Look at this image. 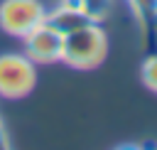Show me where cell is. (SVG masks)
<instances>
[{"instance_id": "4", "label": "cell", "mask_w": 157, "mask_h": 150, "mask_svg": "<svg viewBox=\"0 0 157 150\" xmlns=\"http://www.w3.org/2000/svg\"><path fill=\"white\" fill-rule=\"evenodd\" d=\"M61 39L64 34L56 32L52 25L42 22L34 30H29L22 42H25V54L34 64H54L61 61Z\"/></svg>"}, {"instance_id": "1", "label": "cell", "mask_w": 157, "mask_h": 150, "mask_svg": "<svg viewBox=\"0 0 157 150\" xmlns=\"http://www.w3.org/2000/svg\"><path fill=\"white\" fill-rule=\"evenodd\" d=\"M108 54V37L101 22H88L64 34L61 61L71 69H96Z\"/></svg>"}, {"instance_id": "9", "label": "cell", "mask_w": 157, "mask_h": 150, "mask_svg": "<svg viewBox=\"0 0 157 150\" xmlns=\"http://www.w3.org/2000/svg\"><path fill=\"white\" fill-rule=\"evenodd\" d=\"M10 143H7V138H5V128H2V123H0V148H7Z\"/></svg>"}, {"instance_id": "5", "label": "cell", "mask_w": 157, "mask_h": 150, "mask_svg": "<svg viewBox=\"0 0 157 150\" xmlns=\"http://www.w3.org/2000/svg\"><path fill=\"white\" fill-rule=\"evenodd\" d=\"M44 22H47V25H52L56 32L66 34V32H71V30H76V27H83V25H88V22H96V20H93L86 10H81V7L56 5V7L47 10Z\"/></svg>"}, {"instance_id": "7", "label": "cell", "mask_w": 157, "mask_h": 150, "mask_svg": "<svg viewBox=\"0 0 157 150\" xmlns=\"http://www.w3.org/2000/svg\"><path fill=\"white\" fill-rule=\"evenodd\" d=\"M78 2H81V7H83L96 22H103L105 15H108V10H110V2H113V0H78Z\"/></svg>"}, {"instance_id": "8", "label": "cell", "mask_w": 157, "mask_h": 150, "mask_svg": "<svg viewBox=\"0 0 157 150\" xmlns=\"http://www.w3.org/2000/svg\"><path fill=\"white\" fill-rule=\"evenodd\" d=\"M125 2L130 5V10L135 12V17H137V20H142L147 12L157 15V2H155V0H125Z\"/></svg>"}, {"instance_id": "3", "label": "cell", "mask_w": 157, "mask_h": 150, "mask_svg": "<svg viewBox=\"0 0 157 150\" xmlns=\"http://www.w3.org/2000/svg\"><path fill=\"white\" fill-rule=\"evenodd\" d=\"M47 7L42 0H2L0 2V30L12 37H25L29 30L42 25Z\"/></svg>"}, {"instance_id": "6", "label": "cell", "mask_w": 157, "mask_h": 150, "mask_svg": "<svg viewBox=\"0 0 157 150\" xmlns=\"http://www.w3.org/2000/svg\"><path fill=\"white\" fill-rule=\"evenodd\" d=\"M140 79H142V84H145L152 93H157V54H150V57L142 61V66H140Z\"/></svg>"}, {"instance_id": "2", "label": "cell", "mask_w": 157, "mask_h": 150, "mask_svg": "<svg viewBox=\"0 0 157 150\" xmlns=\"http://www.w3.org/2000/svg\"><path fill=\"white\" fill-rule=\"evenodd\" d=\"M37 64L27 59V54L5 52L0 54V96L2 98H22L37 84Z\"/></svg>"}, {"instance_id": "10", "label": "cell", "mask_w": 157, "mask_h": 150, "mask_svg": "<svg viewBox=\"0 0 157 150\" xmlns=\"http://www.w3.org/2000/svg\"><path fill=\"white\" fill-rule=\"evenodd\" d=\"M155 2H157V0H155Z\"/></svg>"}]
</instances>
